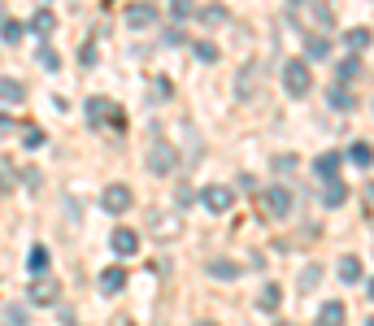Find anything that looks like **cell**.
<instances>
[{"mask_svg":"<svg viewBox=\"0 0 374 326\" xmlns=\"http://www.w3.org/2000/svg\"><path fill=\"white\" fill-rule=\"evenodd\" d=\"M196 57H201V61H218V48L201 40V44H196Z\"/></svg>","mask_w":374,"mask_h":326,"instance_id":"obj_33","label":"cell"},{"mask_svg":"<svg viewBox=\"0 0 374 326\" xmlns=\"http://www.w3.org/2000/svg\"><path fill=\"white\" fill-rule=\"evenodd\" d=\"M144 166H148L153 174H174V166H178V148H174L170 139H153L148 153H144Z\"/></svg>","mask_w":374,"mask_h":326,"instance_id":"obj_3","label":"cell"},{"mask_svg":"<svg viewBox=\"0 0 374 326\" xmlns=\"http://www.w3.org/2000/svg\"><path fill=\"white\" fill-rule=\"evenodd\" d=\"M57 296H61V283L48 279V274H35V283H31V300H35V304H57Z\"/></svg>","mask_w":374,"mask_h":326,"instance_id":"obj_10","label":"cell"},{"mask_svg":"<svg viewBox=\"0 0 374 326\" xmlns=\"http://www.w3.org/2000/svg\"><path fill=\"white\" fill-rule=\"evenodd\" d=\"M239 261H226V257H214L209 261V279H218V283H235L239 279Z\"/></svg>","mask_w":374,"mask_h":326,"instance_id":"obj_11","label":"cell"},{"mask_svg":"<svg viewBox=\"0 0 374 326\" xmlns=\"http://www.w3.org/2000/svg\"><path fill=\"white\" fill-rule=\"evenodd\" d=\"M0 101L5 105H22L26 101V83L22 78H0Z\"/></svg>","mask_w":374,"mask_h":326,"instance_id":"obj_14","label":"cell"},{"mask_svg":"<svg viewBox=\"0 0 374 326\" xmlns=\"http://www.w3.org/2000/svg\"><path fill=\"white\" fill-rule=\"evenodd\" d=\"M22 40V22H13V18H5V22H0V44H18Z\"/></svg>","mask_w":374,"mask_h":326,"instance_id":"obj_25","label":"cell"},{"mask_svg":"<svg viewBox=\"0 0 374 326\" xmlns=\"http://www.w3.org/2000/svg\"><path fill=\"white\" fill-rule=\"evenodd\" d=\"M344 314H348V309L339 300H327V304H322V314H318V326H344Z\"/></svg>","mask_w":374,"mask_h":326,"instance_id":"obj_18","label":"cell"},{"mask_svg":"<svg viewBox=\"0 0 374 326\" xmlns=\"http://www.w3.org/2000/svg\"><path fill=\"white\" fill-rule=\"evenodd\" d=\"M331 109H335V113H348V109H352V92H348L344 83L331 87Z\"/></svg>","mask_w":374,"mask_h":326,"instance_id":"obj_23","label":"cell"},{"mask_svg":"<svg viewBox=\"0 0 374 326\" xmlns=\"http://www.w3.org/2000/svg\"><path fill=\"white\" fill-rule=\"evenodd\" d=\"M131 205H135V191L126 187V183H109V187L101 191V209H105V214H113V218L126 214Z\"/></svg>","mask_w":374,"mask_h":326,"instance_id":"obj_5","label":"cell"},{"mask_svg":"<svg viewBox=\"0 0 374 326\" xmlns=\"http://www.w3.org/2000/svg\"><path fill=\"white\" fill-rule=\"evenodd\" d=\"M335 74H339V83H352V78L362 74V57H357V53H348L344 61L335 65Z\"/></svg>","mask_w":374,"mask_h":326,"instance_id":"obj_20","label":"cell"},{"mask_svg":"<svg viewBox=\"0 0 374 326\" xmlns=\"http://www.w3.org/2000/svg\"><path fill=\"white\" fill-rule=\"evenodd\" d=\"M201 205H205V214H231V205H235V191L226 187V183H209L201 187Z\"/></svg>","mask_w":374,"mask_h":326,"instance_id":"obj_4","label":"cell"},{"mask_svg":"<svg viewBox=\"0 0 374 326\" xmlns=\"http://www.w3.org/2000/svg\"><path fill=\"white\" fill-rule=\"evenodd\" d=\"M174 200H178V209L192 205V187H187V183H178V196H174Z\"/></svg>","mask_w":374,"mask_h":326,"instance_id":"obj_35","label":"cell"},{"mask_svg":"<svg viewBox=\"0 0 374 326\" xmlns=\"http://www.w3.org/2000/svg\"><path fill=\"white\" fill-rule=\"evenodd\" d=\"M344 200H348V187L339 183V178H335V183H327V191H322V205H327V209H339Z\"/></svg>","mask_w":374,"mask_h":326,"instance_id":"obj_21","label":"cell"},{"mask_svg":"<svg viewBox=\"0 0 374 326\" xmlns=\"http://www.w3.org/2000/svg\"><path fill=\"white\" fill-rule=\"evenodd\" d=\"M87 122H92L96 130L109 126V122H118V126H122V113L113 109V101H105V96H92V101H87Z\"/></svg>","mask_w":374,"mask_h":326,"instance_id":"obj_7","label":"cell"},{"mask_svg":"<svg viewBox=\"0 0 374 326\" xmlns=\"http://www.w3.org/2000/svg\"><path fill=\"white\" fill-rule=\"evenodd\" d=\"M13 126H18V122H13V118H5V113H0V135H9Z\"/></svg>","mask_w":374,"mask_h":326,"instance_id":"obj_37","label":"cell"},{"mask_svg":"<svg viewBox=\"0 0 374 326\" xmlns=\"http://www.w3.org/2000/svg\"><path fill=\"white\" fill-rule=\"evenodd\" d=\"M314 174L322 178V183H335V178H339V153H322L314 161Z\"/></svg>","mask_w":374,"mask_h":326,"instance_id":"obj_13","label":"cell"},{"mask_svg":"<svg viewBox=\"0 0 374 326\" xmlns=\"http://www.w3.org/2000/svg\"><path fill=\"white\" fill-rule=\"evenodd\" d=\"M279 296H283L279 283H266V287H262V300H257V304H262L266 314H270V309H279Z\"/></svg>","mask_w":374,"mask_h":326,"instance_id":"obj_26","label":"cell"},{"mask_svg":"<svg viewBox=\"0 0 374 326\" xmlns=\"http://www.w3.org/2000/svg\"><path fill=\"white\" fill-rule=\"evenodd\" d=\"M31 31H35V35H53V31H57V13H53V9H35Z\"/></svg>","mask_w":374,"mask_h":326,"instance_id":"obj_19","label":"cell"},{"mask_svg":"<svg viewBox=\"0 0 374 326\" xmlns=\"http://www.w3.org/2000/svg\"><path fill=\"white\" fill-rule=\"evenodd\" d=\"M170 13H174V22L192 18V0H174V5H170Z\"/></svg>","mask_w":374,"mask_h":326,"instance_id":"obj_32","label":"cell"},{"mask_svg":"<svg viewBox=\"0 0 374 326\" xmlns=\"http://www.w3.org/2000/svg\"><path fill=\"white\" fill-rule=\"evenodd\" d=\"M287 18L296 22L305 35H322L335 18H331V9L327 5H318V0H287Z\"/></svg>","mask_w":374,"mask_h":326,"instance_id":"obj_1","label":"cell"},{"mask_svg":"<svg viewBox=\"0 0 374 326\" xmlns=\"http://www.w3.org/2000/svg\"><path fill=\"white\" fill-rule=\"evenodd\" d=\"M35 57H40V65H44V70H57V65H61V57H57V53H53V48H48V44L40 48Z\"/></svg>","mask_w":374,"mask_h":326,"instance_id":"obj_30","label":"cell"},{"mask_svg":"<svg viewBox=\"0 0 374 326\" xmlns=\"http://www.w3.org/2000/svg\"><path fill=\"white\" fill-rule=\"evenodd\" d=\"M266 214L270 218H291V209H296V196H291L287 187H266Z\"/></svg>","mask_w":374,"mask_h":326,"instance_id":"obj_6","label":"cell"},{"mask_svg":"<svg viewBox=\"0 0 374 326\" xmlns=\"http://www.w3.org/2000/svg\"><path fill=\"white\" fill-rule=\"evenodd\" d=\"M318 279H322V266H305V274H300V291H314Z\"/></svg>","mask_w":374,"mask_h":326,"instance_id":"obj_29","label":"cell"},{"mask_svg":"<svg viewBox=\"0 0 374 326\" xmlns=\"http://www.w3.org/2000/svg\"><path fill=\"white\" fill-rule=\"evenodd\" d=\"M370 31L366 26H357V31H348V35H344V44H348V53H366V48H370Z\"/></svg>","mask_w":374,"mask_h":326,"instance_id":"obj_22","label":"cell"},{"mask_svg":"<svg viewBox=\"0 0 374 326\" xmlns=\"http://www.w3.org/2000/svg\"><path fill=\"white\" fill-rule=\"evenodd\" d=\"M201 18H205L209 26H214V22H226V9H222V5H209V9H201Z\"/></svg>","mask_w":374,"mask_h":326,"instance_id":"obj_31","label":"cell"},{"mask_svg":"<svg viewBox=\"0 0 374 326\" xmlns=\"http://www.w3.org/2000/svg\"><path fill=\"white\" fill-rule=\"evenodd\" d=\"M348 157L357 161V166H370V161H374V148H370V144H352Z\"/></svg>","mask_w":374,"mask_h":326,"instance_id":"obj_28","label":"cell"},{"mask_svg":"<svg viewBox=\"0 0 374 326\" xmlns=\"http://www.w3.org/2000/svg\"><path fill=\"white\" fill-rule=\"evenodd\" d=\"M109 248L118 257H135L139 252V231H131V226H118V231L109 235Z\"/></svg>","mask_w":374,"mask_h":326,"instance_id":"obj_9","label":"cell"},{"mask_svg":"<svg viewBox=\"0 0 374 326\" xmlns=\"http://www.w3.org/2000/svg\"><path fill=\"white\" fill-rule=\"evenodd\" d=\"M13 187H18V178L9 174V166H0V191H13Z\"/></svg>","mask_w":374,"mask_h":326,"instance_id":"obj_34","label":"cell"},{"mask_svg":"<svg viewBox=\"0 0 374 326\" xmlns=\"http://www.w3.org/2000/svg\"><path fill=\"white\" fill-rule=\"evenodd\" d=\"M366 326H374V318H370V322H366Z\"/></svg>","mask_w":374,"mask_h":326,"instance_id":"obj_41","label":"cell"},{"mask_svg":"<svg viewBox=\"0 0 374 326\" xmlns=\"http://www.w3.org/2000/svg\"><path fill=\"white\" fill-rule=\"evenodd\" d=\"M239 191H257V178L253 174H239Z\"/></svg>","mask_w":374,"mask_h":326,"instance_id":"obj_36","label":"cell"},{"mask_svg":"<svg viewBox=\"0 0 374 326\" xmlns=\"http://www.w3.org/2000/svg\"><path fill=\"white\" fill-rule=\"evenodd\" d=\"M370 300H374V279H370Z\"/></svg>","mask_w":374,"mask_h":326,"instance_id":"obj_40","label":"cell"},{"mask_svg":"<svg viewBox=\"0 0 374 326\" xmlns=\"http://www.w3.org/2000/svg\"><path fill=\"white\" fill-rule=\"evenodd\" d=\"M366 279V266H362V257H339V283H362Z\"/></svg>","mask_w":374,"mask_h":326,"instance_id":"obj_12","label":"cell"},{"mask_svg":"<svg viewBox=\"0 0 374 326\" xmlns=\"http://www.w3.org/2000/svg\"><path fill=\"white\" fill-rule=\"evenodd\" d=\"M48 261H53V257H48V248H40V243H35L31 257H26V266H31V274H48Z\"/></svg>","mask_w":374,"mask_h":326,"instance_id":"obj_24","label":"cell"},{"mask_svg":"<svg viewBox=\"0 0 374 326\" xmlns=\"http://www.w3.org/2000/svg\"><path fill=\"white\" fill-rule=\"evenodd\" d=\"M122 287H126V270L122 266H113V270L101 274V291H105V296H118Z\"/></svg>","mask_w":374,"mask_h":326,"instance_id":"obj_16","label":"cell"},{"mask_svg":"<svg viewBox=\"0 0 374 326\" xmlns=\"http://www.w3.org/2000/svg\"><path fill=\"white\" fill-rule=\"evenodd\" d=\"M44 139L48 135H44L40 126H22V144H26V148H44Z\"/></svg>","mask_w":374,"mask_h":326,"instance_id":"obj_27","label":"cell"},{"mask_svg":"<svg viewBox=\"0 0 374 326\" xmlns=\"http://www.w3.org/2000/svg\"><path fill=\"white\" fill-rule=\"evenodd\" d=\"M126 22H131V26H153L157 22V9L148 5V0H144V5H131V9H126Z\"/></svg>","mask_w":374,"mask_h":326,"instance_id":"obj_17","label":"cell"},{"mask_svg":"<svg viewBox=\"0 0 374 326\" xmlns=\"http://www.w3.org/2000/svg\"><path fill=\"white\" fill-rule=\"evenodd\" d=\"M274 326H296V322H274Z\"/></svg>","mask_w":374,"mask_h":326,"instance_id":"obj_39","label":"cell"},{"mask_svg":"<svg viewBox=\"0 0 374 326\" xmlns=\"http://www.w3.org/2000/svg\"><path fill=\"white\" fill-rule=\"evenodd\" d=\"M148 231L157 239H174L178 235V214H166V209H148Z\"/></svg>","mask_w":374,"mask_h":326,"instance_id":"obj_8","label":"cell"},{"mask_svg":"<svg viewBox=\"0 0 374 326\" xmlns=\"http://www.w3.org/2000/svg\"><path fill=\"white\" fill-rule=\"evenodd\" d=\"M283 87H287V96H309V87H314V74H309V61H305V57L283 61Z\"/></svg>","mask_w":374,"mask_h":326,"instance_id":"obj_2","label":"cell"},{"mask_svg":"<svg viewBox=\"0 0 374 326\" xmlns=\"http://www.w3.org/2000/svg\"><path fill=\"white\" fill-rule=\"evenodd\" d=\"M196 326H218V322H209V318H205V322H196Z\"/></svg>","mask_w":374,"mask_h":326,"instance_id":"obj_38","label":"cell"},{"mask_svg":"<svg viewBox=\"0 0 374 326\" xmlns=\"http://www.w3.org/2000/svg\"><path fill=\"white\" fill-rule=\"evenodd\" d=\"M331 57V40L327 35H305V61H322Z\"/></svg>","mask_w":374,"mask_h":326,"instance_id":"obj_15","label":"cell"}]
</instances>
